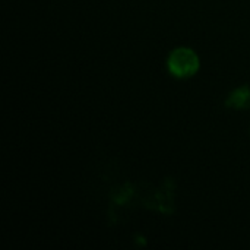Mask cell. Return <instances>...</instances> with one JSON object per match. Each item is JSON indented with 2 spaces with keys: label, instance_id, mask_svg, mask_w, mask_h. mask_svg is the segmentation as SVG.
<instances>
[{
  "label": "cell",
  "instance_id": "1",
  "mask_svg": "<svg viewBox=\"0 0 250 250\" xmlns=\"http://www.w3.org/2000/svg\"><path fill=\"white\" fill-rule=\"evenodd\" d=\"M167 66L173 76L182 79L190 78L199 70V57L192 48L180 47L170 53Z\"/></svg>",
  "mask_w": 250,
  "mask_h": 250
},
{
  "label": "cell",
  "instance_id": "2",
  "mask_svg": "<svg viewBox=\"0 0 250 250\" xmlns=\"http://www.w3.org/2000/svg\"><path fill=\"white\" fill-rule=\"evenodd\" d=\"M227 105L237 108V110H245L250 107V89L248 86H240L234 89L229 98H227Z\"/></svg>",
  "mask_w": 250,
  "mask_h": 250
}]
</instances>
